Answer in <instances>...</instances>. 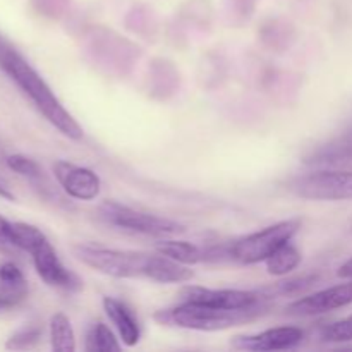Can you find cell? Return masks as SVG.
<instances>
[{"instance_id": "cell-1", "label": "cell", "mask_w": 352, "mask_h": 352, "mask_svg": "<svg viewBox=\"0 0 352 352\" xmlns=\"http://www.w3.org/2000/svg\"><path fill=\"white\" fill-rule=\"evenodd\" d=\"M0 69L14 81V85L30 98L38 112L69 140L79 141L82 138V127L76 122L74 117L62 107L50 86L43 81L40 74L17 54L12 47L0 40Z\"/></svg>"}, {"instance_id": "cell-2", "label": "cell", "mask_w": 352, "mask_h": 352, "mask_svg": "<svg viewBox=\"0 0 352 352\" xmlns=\"http://www.w3.org/2000/svg\"><path fill=\"white\" fill-rule=\"evenodd\" d=\"M267 309V302L248 309H223L198 305V302L181 301V305L174 308L160 309L155 313L153 320L165 327H177V329L198 330V332H219V330H227L230 327L253 322L260 318Z\"/></svg>"}, {"instance_id": "cell-3", "label": "cell", "mask_w": 352, "mask_h": 352, "mask_svg": "<svg viewBox=\"0 0 352 352\" xmlns=\"http://www.w3.org/2000/svg\"><path fill=\"white\" fill-rule=\"evenodd\" d=\"M301 229V220H282L263 230L244 236L230 243V256L232 261L243 265H256L267 261L275 251L284 244L291 243L292 237Z\"/></svg>"}, {"instance_id": "cell-4", "label": "cell", "mask_w": 352, "mask_h": 352, "mask_svg": "<svg viewBox=\"0 0 352 352\" xmlns=\"http://www.w3.org/2000/svg\"><path fill=\"white\" fill-rule=\"evenodd\" d=\"M72 251L86 267L113 278H144V270L150 256L146 253L110 250L93 244H76Z\"/></svg>"}, {"instance_id": "cell-5", "label": "cell", "mask_w": 352, "mask_h": 352, "mask_svg": "<svg viewBox=\"0 0 352 352\" xmlns=\"http://www.w3.org/2000/svg\"><path fill=\"white\" fill-rule=\"evenodd\" d=\"M289 191L311 201H352V170L316 168L292 179Z\"/></svg>"}, {"instance_id": "cell-6", "label": "cell", "mask_w": 352, "mask_h": 352, "mask_svg": "<svg viewBox=\"0 0 352 352\" xmlns=\"http://www.w3.org/2000/svg\"><path fill=\"white\" fill-rule=\"evenodd\" d=\"M100 219L119 229L146 234V236H172L184 232V226L165 217L140 212L117 201H105L98 208Z\"/></svg>"}, {"instance_id": "cell-7", "label": "cell", "mask_w": 352, "mask_h": 352, "mask_svg": "<svg viewBox=\"0 0 352 352\" xmlns=\"http://www.w3.org/2000/svg\"><path fill=\"white\" fill-rule=\"evenodd\" d=\"M181 301L198 302L223 309H248L265 305L268 298L261 292L239 291V289H208L199 285H186L179 292Z\"/></svg>"}, {"instance_id": "cell-8", "label": "cell", "mask_w": 352, "mask_h": 352, "mask_svg": "<svg viewBox=\"0 0 352 352\" xmlns=\"http://www.w3.org/2000/svg\"><path fill=\"white\" fill-rule=\"evenodd\" d=\"M54 177L64 189V192L71 198L79 199V201H91L98 198L102 191V181L98 174L86 167L71 164L65 160H57L52 167Z\"/></svg>"}, {"instance_id": "cell-9", "label": "cell", "mask_w": 352, "mask_h": 352, "mask_svg": "<svg viewBox=\"0 0 352 352\" xmlns=\"http://www.w3.org/2000/svg\"><path fill=\"white\" fill-rule=\"evenodd\" d=\"M31 258H33L34 270L47 285L67 292H78L82 289L81 278L74 272L64 267V263L57 256V253H55V250L48 241L41 244L40 248H36L31 253Z\"/></svg>"}, {"instance_id": "cell-10", "label": "cell", "mask_w": 352, "mask_h": 352, "mask_svg": "<svg viewBox=\"0 0 352 352\" xmlns=\"http://www.w3.org/2000/svg\"><path fill=\"white\" fill-rule=\"evenodd\" d=\"M305 340V330L298 327H277L254 336L234 337L230 346L237 351L270 352V351H289L298 347Z\"/></svg>"}, {"instance_id": "cell-11", "label": "cell", "mask_w": 352, "mask_h": 352, "mask_svg": "<svg viewBox=\"0 0 352 352\" xmlns=\"http://www.w3.org/2000/svg\"><path fill=\"white\" fill-rule=\"evenodd\" d=\"M349 305H352V280L323 289V291L309 294L306 298L296 299L287 306L285 311L296 316H315L333 311V309L346 308Z\"/></svg>"}, {"instance_id": "cell-12", "label": "cell", "mask_w": 352, "mask_h": 352, "mask_svg": "<svg viewBox=\"0 0 352 352\" xmlns=\"http://www.w3.org/2000/svg\"><path fill=\"white\" fill-rule=\"evenodd\" d=\"M102 305L103 311H105V315L112 322L113 329L117 330V336L122 340L124 346H136L141 339V327L136 316H134L133 309H129V306L126 302L119 301L116 298H109V296L103 298Z\"/></svg>"}, {"instance_id": "cell-13", "label": "cell", "mask_w": 352, "mask_h": 352, "mask_svg": "<svg viewBox=\"0 0 352 352\" xmlns=\"http://www.w3.org/2000/svg\"><path fill=\"white\" fill-rule=\"evenodd\" d=\"M195 277V272L184 263L172 260L165 254H150L148 256L144 278L158 282V284H184Z\"/></svg>"}, {"instance_id": "cell-14", "label": "cell", "mask_w": 352, "mask_h": 352, "mask_svg": "<svg viewBox=\"0 0 352 352\" xmlns=\"http://www.w3.org/2000/svg\"><path fill=\"white\" fill-rule=\"evenodd\" d=\"M308 167L332 168V170H352V143L339 138L325 144L305 158Z\"/></svg>"}, {"instance_id": "cell-15", "label": "cell", "mask_w": 352, "mask_h": 352, "mask_svg": "<svg viewBox=\"0 0 352 352\" xmlns=\"http://www.w3.org/2000/svg\"><path fill=\"white\" fill-rule=\"evenodd\" d=\"M0 294L12 298L16 301H23L28 294V282L24 278L23 270L14 261H3L0 265Z\"/></svg>"}, {"instance_id": "cell-16", "label": "cell", "mask_w": 352, "mask_h": 352, "mask_svg": "<svg viewBox=\"0 0 352 352\" xmlns=\"http://www.w3.org/2000/svg\"><path fill=\"white\" fill-rule=\"evenodd\" d=\"M301 261H302L301 251H299L294 244L287 243L284 244V246L278 248V250L275 251L267 261H265V265H267V270L270 275H275V277H284V275L294 272L296 268L301 265Z\"/></svg>"}, {"instance_id": "cell-17", "label": "cell", "mask_w": 352, "mask_h": 352, "mask_svg": "<svg viewBox=\"0 0 352 352\" xmlns=\"http://www.w3.org/2000/svg\"><path fill=\"white\" fill-rule=\"evenodd\" d=\"M155 250L157 253L184 265H196L203 261V248L186 241H162L155 246Z\"/></svg>"}, {"instance_id": "cell-18", "label": "cell", "mask_w": 352, "mask_h": 352, "mask_svg": "<svg viewBox=\"0 0 352 352\" xmlns=\"http://www.w3.org/2000/svg\"><path fill=\"white\" fill-rule=\"evenodd\" d=\"M50 344L55 352H74L76 337L71 320L64 313H55L50 318Z\"/></svg>"}, {"instance_id": "cell-19", "label": "cell", "mask_w": 352, "mask_h": 352, "mask_svg": "<svg viewBox=\"0 0 352 352\" xmlns=\"http://www.w3.org/2000/svg\"><path fill=\"white\" fill-rule=\"evenodd\" d=\"M120 349H122V346H120L117 337L113 336V332L105 325V323L98 322L89 329L88 336H86L85 351L110 352V351H120Z\"/></svg>"}, {"instance_id": "cell-20", "label": "cell", "mask_w": 352, "mask_h": 352, "mask_svg": "<svg viewBox=\"0 0 352 352\" xmlns=\"http://www.w3.org/2000/svg\"><path fill=\"white\" fill-rule=\"evenodd\" d=\"M12 239L17 250L26 251L30 254L48 241L38 227L26 222H12Z\"/></svg>"}, {"instance_id": "cell-21", "label": "cell", "mask_w": 352, "mask_h": 352, "mask_svg": "<svg viewBox=\"0 0 352 352\" xmlns=\"http://www.w3.org/2000/svg\"><path fill=\"white\" fill-rule=\"evenodd\" d=\"M316 280H318V275H315V274L302 275V277L291 278V280L278 282L275 287L263 289V291H260V292L261 294L267 296L268 299H272L274 296H294V294H299V292L306 291L308 287H311Z\"/></svg>"}, {"instance_id": "cell-22", "label": "cell", "mask_w": 352, "mask_h": 352, "mask_svg": "<svg viewBox=\"0 0 352 352\" xmlns=\"http://www.w3.org/2000/svg\"><path fill=\"white\" fill-rule=\"evenodd\" d=\"M41 327L38 325H26L23 329L16 330L12 336L9 337V340L6 342L7 349L14 351H23V349H31V347L36 346L41 339Z\"/></svg>"}, {"instance_id": "cell-23", "label": "cell", "mask_w": 352, "mask_h": 352, "mask_svg": "<svg viewBox=\"0 0 352 352\" xmlns=\"http://www.w3.org/2000/svg\"><path fill=\"white\" fill-rule=\"evenodd\" d=\"M320 339L329 344L352 342V315L323 327L322 332H320Z\"/></svg>"}, {"instance_id": "cell-24", "label": "cell", "mask_w": 352, "mask_h": 352, "mask_svg": "<svg viewBox=\"0 0 352 352\" xmlns=\"http://www.w3.org/2000/svg\"><path fill=\"white\" fill-rule=\"evenodd\" d=\"M6 162L10 170L23 175V177L33 179V181L43 179V170H41L40 165L34 160H31V158L24 157V155H10V157H7Z\"/></svg>"}, {"instance_id": "cell-25", "label": "cell", "mask_w": 352, "mask_h": 352, "mask_svg": "<svg viewBox=\"0 0 352 352\" xmlns=\"http://www.w3.org/2000/svg\"><path fill=\"white\" fill-rule=\"evenodd\" d=\"M19 251L12 239V222L0 215V253L12 254Z\"/></svg>"}, {"instance_id": "cell-26", "label": "cell", "mask_w": 352, "mask_h": 352, "mask_svg": "<svg viewBox=\"0 0 352 352\" xmlns=\"http://www.w3.org/2000/svg\"><path fill=\"white\" fill-rule=\"evenodd\" d=\"M337 275H339L340 278H346V280H352V258L351 260H347L346 263L339 268Z\"/></svg>"}, {"instance_id": "cell-27", "label": "cell", "mask_w": 352, "mask_h": 352, "mask_svg": "<svg viewBox=\"0 0 352 352\" xmlns=\"http://www.w3.org/2000/svg\"><path fill=\"white\" fill-rule=\"evenodd\" d=\"M0 198L9 199V201H14V199H16V196H14V192L10 191L9 186H7L6 182L2 181V179H0Z\"/></svg>"}, {"instance_id": "cell-28", "label": "cell", "mask_w": 352, "mask_h": 352, "mask_svg": "<svg viewBox=\"0 0 352 352\" xmlns=\"http://www.w3.org/2000/svg\"><path fill=\"white\" fill-rule=\"evenodd\" d=\"M17 305H19V301H16V299L7 298V296L0 294V311H3V309L14 308V306H17Z\"/></svg>"}, {"instance_id": "cell-29", "label": "cell", "mask_w": 352, "mask_h": 352, "mask_svg": "<svg viewBox=\"0 0 352 352\" xmlns=\"http://www.w3.org/2000/svg\"><path fill=\"white\" fill-rule=\"evenodd\" d=\"M342 140H346V141H349V143H352V129H349L346 134H344Z\"/></svg>"}]
</instances>
